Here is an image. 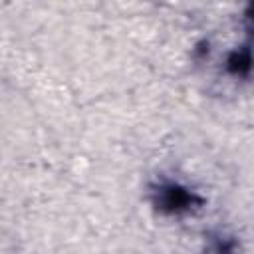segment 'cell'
Listing matches in <instances>:
<instances>
[{
  "label": "cell",
  "mask_w": 254,
  "mask_h": 254,
  "mask_svg": "<svg viewBox=\"0 0 254 254\" xmlns=\"http://www.w3.org/2000/svg\"><path fill=\"white\" fill-rule=\"evenodd\" d=\"M159 204L169 210H187L192 204V194L179 187H163L159 190Z\"/></svg>",
  "instance_id": "1"
}]
</instances>
